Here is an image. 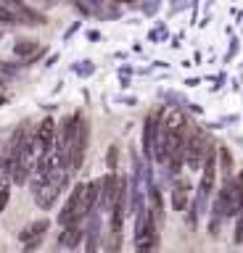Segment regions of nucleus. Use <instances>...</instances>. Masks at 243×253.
<instances>
[{
  "label": "nucleus",
  "instance_id": "1",
  "mask_svg": "<svg viewBox=\"0 0 243 253\" xmlns=\"http://www.w3.org/2000/svg\"><path fill=\"white\" fill-rule=\"evenodd\" d=\"M241 206H243V171L235 179L227 177L222 193H219V201H217V213L219 216H233V213L241 211Z\"/></svg>",
  "mask_w": 243,
  "mask_h": 253
},
{
  "label": "nucleus",
  "instance_id": "2",
  "mask_svg": "<svg viewBox=\"0 0 243 253\" xmlns=\"http://www.w3.org/2000/svg\"><path fill=\"white\" fill-rule=\"evenodd\" d=\"M35 142L40 153H50L53 150V145H56V122L53 119H43L40 122V126L35 132Z\"/></svg>",
  "mask_w": 243,
  "mask_h": 253
},
{
  "label": "nucleus",
  "instance_id": "3",
  "mask_svg": "<svg viewBox=\"0 0 243 253\" xmlns=\"http://www.w3.org/2000/svg\"><path fill=\"white\" fill-rule=\"evenodd\" d=\"M203 150H206V140H203L201 134H193L191 140L185 137V150H183V153L188 156V166H191V169H198V166H201Z\"/></svg>",
  "mask_w": 243,
  "mask_h": 253
},
{
  "label": "nucleus",
  "instance_id": "4",
  "mask_svg": "<svg viewBox=\"0 0 243 253\" xmlns=\"http://www.w3.org/2000/svg\"><path fill=\"white\" fill-rule=\"evenodd\" d=\"M48 227H50L48 219L35 221V224H29L24 232H21V240H24V243H29V240H43V232H48Z\"/></svg>",
  "mask_w": 243,
  "mask_h": 253
},
{
  "label": "nucleus",
  "instance_id": "5",
  "mask_svg": "<svg viewBox=\"0 0 243 253\" xmlns=\"http://www.w3.org/2000/svg\"><path fill=\"white\" fill-rule=\"evenodd\" d=\"M37 50H40V42H35V40H19V42L13 45V53L24 55V58H32Z\"/></svg>",
  "mask_w": 243,
  "mask_h": 253
},
{
  "label": "nucleus",
  "instance_id": "6",
  "mask_svg": "<svg viewBox=\"0 0 243 253\" xmlns=\"http://www.w3.org/2000/svg\"><path fill=\"white\" fill-rule=\"evenodd\" d=\"M80 224H77V221H74V224H66V235L64 237H61V243H64L66 245V248H74V245H77V240H80Z\"/></svg>",
  "mask_w": 243,
  "mask_h": 253
},
{
  "label": "nucleus",
  "instance_id": "7",
  "mask_svg": "<svg viewBox=\"0 0 243 253\" xmlns=\"http://www.w3.org/2000/svg\"><path fill=\"white\" fill-rule=\"evenodd\" d=\"M185 195H188V187L183 185V182H177V187L172 190V206H175L177 211L185 209Z\"/></svg>",
  "mask_w": 243,
  "mask_h": 253
},
{
  "label": "nucleus",
  "instance_id": "8",
  "mask_svg": "<svg viewBox=\"0 0 243 253\" xmlns=\"http://www.w3.org/2000/svg\"><path fill=\"white\" fill-rule=\"evenodd\" d=\"M16 21H19V16L0 3V24H8V27H11V24H16Z\"/></svg>",
  "mask_w": 243,
  "mask_h": 253
},
{
  "label": "nucleus",
  "instance_id": "9",
  "mask_svg": "<svg viewBox=\"0 0 243 253\" xmlns=\"http://www.w3.org/2000/svg\"><path fill=\"white\" fill-rule=\"evenodd\" d=\"M8 201H11V190H8V185H5V182H0V213L5 211Z\"/></svg>",
  "mask_w": 243,
  "mask_h": 253
},
{
  "label": "nucleus",
  "instance_id": "10",
  "mask_svg": "<svg viewBox=\"0 0 243 253\" xmlns=\"http://www.w3.org/2000/svg\"><path fill=\"white\" fill-rule=\"evenodd\" d=\"M108 166H111V169L116 166V148H111V150H108Z\"/></svg>",
  "mask_w": 243,
  "mask_h": 253
},
{
  "label": "nucleus",
  "instance_id": "11",
  "mask_svg": "<svg viewBox=\"0 0 243 253\" xmlns=\"http://www.w3.org/2000/svg\"><path fill=\"white\" fill-rule=\"evenodd\" d=\"M8 3H13V5H21V0H8Z\"/></svg>",
  "mask_w": 243,
  "mask_h": 253
}]
</instances>
